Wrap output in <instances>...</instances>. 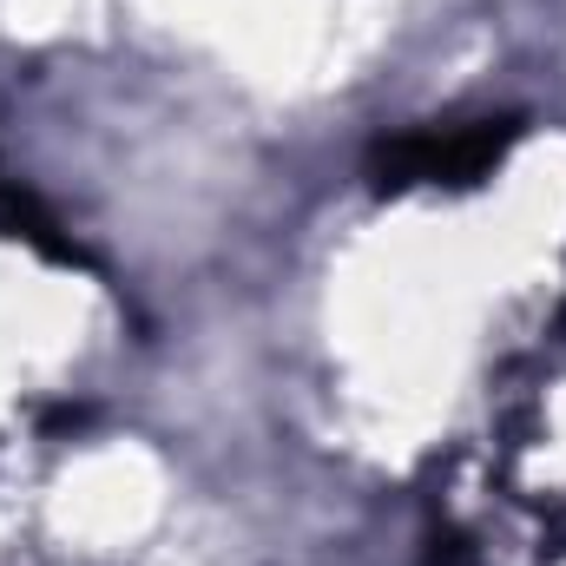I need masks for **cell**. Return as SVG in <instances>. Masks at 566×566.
<instances>
[{"label":"cell","instance_id":"cell-1","mask_svg":"<svg viewBox=\"0 0 566 566\" xmlns=\"http://www.w3.org/2000/svg\"><path fill=\"white\" fill-rule=\"evenodd\" d=\"M521 139V119H461V126H416L369 151L376 191H409V185H481L507 145Z\"/></svg>","mask_w":566,"mask_h":566},{"label":"cell","instance_id":"cell-2","mask_svg":"<svg viewBox=\"0 0 566 566\" xmlns=\"http://www.w3.org/2000/svg\"><path fill=\"white\" fill-rule=\"evenodd\" d=\"M0 238L27 244L33 258H46V264H60V271H86L80 238H66V224H60L20 178H0Z\"/></svg>","mask_w":566,"mask_h":566}]
</instances>
